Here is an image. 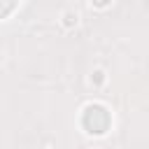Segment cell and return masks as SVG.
I'll return each mask as SVG.
<instances>
[{
    "label": "cell",
    "mask_w": 149,
    "mask_h": 149,
    "mask_svg": "<svg viewBox=\"0 0 149 149\" xmlns=\"http://www.w3.org/2000/svg\"><path fill=\"white\" fill-rule=\"evenodd\" d=\"M81 123H84V128H86L88 133L100 135V133H105L107 126H109V112H107L105 107H100V105H91V107H86V112H84V116H81Z\"/></svg>",
    "instance_id": "cell-1"
}]
</instances>
